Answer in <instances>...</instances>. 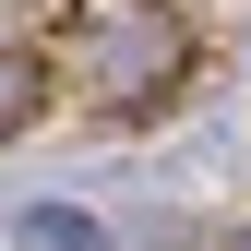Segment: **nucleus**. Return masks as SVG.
Listing matches in <instances>:
<instances>
[{"label": "nucleus", "instance_id": "1", "mask_svg": "<svg viewBox=\"0 0 251 251\" xmlns=\"http://www.w3.org/2000/svg\"><path fill=\"white\" fill-rule=\"evenodd\" d=\"M48 72H84L108 108H155L192 72V24H179V0H60Z\"/></svg>", "mask_w": 251, "mask_h": 251}, {"label": "nucleus", "instance_id": "2", "mask_svg": "<svg viewBox=\"0 0 251 251\" xmlns=\"http://www.w3.org/2000/svg\"><path fill=\"white\" fill-rule=\"evenodd\" d=\"M36 96H48V72H36V48H12V36H0V144H12L24 120H36Z\"/></svg>", "mask_w": 251, "mask_h": 251}, {"label": "nucleus", "instance_id": "3", "mask_svg": "<svg viewBox=\"0 0 251 251\" xmlns=\"http://www.w3.org/2000/svg\"><path fill=\"white\" fill-rule=\"evenodd\" d=\"M36 251H108V239L84 227V215H60V203H48V215H36Z\"/></svg>", "mask_w": 251, "mask_h": 251}, {"label": "nucleus", "instance_id": "4", "mask_svg": "<svg viewBox=\"0 0 251 251\" xmlns=\"http://www.w3.org/2000/svg\"><path fill=\"white\" fill-rule=\"evenodd\" d=\"M239 251H251V227H239Z\"/></svg>", "mask_w": 251, "mask_h": 251}]
</instances>
